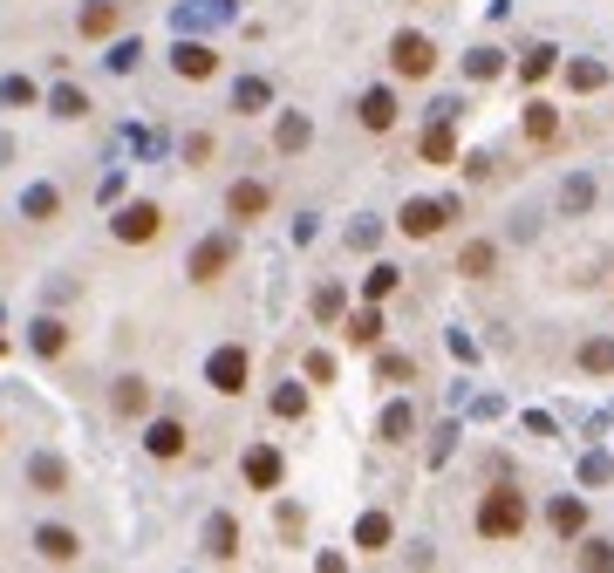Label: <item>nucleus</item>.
Wrapping results in <instances>:
<instances>
[{
  "mask_svg": "<svg viewBox=\"0 0 614 573\" xmlns=\"http://www.w3.org/2000/svg\"><path fill=\"white\" fill-rule=\"evenodd\" d=\"M478 533L485 539H519L526 533V492H512V485L485 492V505H478Z\"/></svg>",
  "mask_w": 614,
  "mask_h": 573,
  "instance_id": "nucleus-1",
  "label": "nucleus"
},
{
  "mask_svg": "<svg viewBox=\"0 0 614 573\" xmlns=\"http://www.w3.org/2000/svg\"><path fill=\"white\" fill-rule=\"evenodd\" d=\"M389 69L417 82V76H430V69H437V48H430L423 35H396V41H389Z\"/></svg>",
  "mask_w": 614,
  "mask_h": 573,
  "instance_id": "nucleus-2",
  "label": "nucleus"
},
{
  "mask_svg": "<svg viewBox=\"0 0 614 573\" xmlns=\"http://www.w3.org/2000/svg\"><path fill=\"white\" fill-rule=\"evenodd\" d=\"M444 219H451V205H430V198H410V205H403V232H410V239L444 232Z\"/></svg>",
  "mask_w": 614,
  "mask_h": 573,
  "instance_id": "nucleus-3",
  "label": "nucleus"
},
{
  "mask_svg": "<svg viewBox=\"0 0 614 573\" xmlns=\"http://www.w3.org/2000/svg\"><path fill=\"white\" fill-rule=\"evenodd\" d=\"M267 205H273V191H267V185H232V191H226V212L239 219V226H253Z\"/></svg>",
  "mask_w": 614,
  "mask_h": 573,
  "instance_id": "nucleus-4",
  "label": "nucleus"
},
{
  "mask_svg": "<svg viewBox=\"0 0 614 573\" xmlns=\"http://www.w3.org/2000/svg\"><path fill=\"white\" fill-rule=\"evenodd\" d=\"M157 232H164V212H157V205H130V212L116 219V239H130V246H137V239H157Z\"/></svg>",
  "mask_w": 614,
  "mask_h": 573,
  "instance_id": "nucleus-5",
  "label": "nucleus"
},
{
  "mask_svg": "<svg viewBox=\"0 0 614 573\" xmlns=\"http://www.w3.org/2000/svg\"><path fill=\"white\" fill-rule=\"evenodd\" d=\"M212 389H226V396H239V389H246V355H239V348L212 355Z\"/></svg>",
  "mask_w": 614,
  "mask_h": 573,
  "instance_id": "nucleus-6",
  "label": "nucleus"
},
{
  "mask_svg": "<svg viewBox=\"0 0 614 573\" xmlns=\"http://www.w3.org/2000/svg\"><path fill=\"white\" fill-rule=\"evenodd\" d=\"M35 546H41V560H62V567H69V560L82 553L69 526H41V533H35Z\"/></svg>",
  "mask_w": 614,
  "mask_h": 573,
  "instance_id": "nucleus-7",
  "label": "nucleus"
},
{
  "mask_svg": "<svg viewBox=\"0 0 614 573\" xmlns=\"http://www.w3.org/2000/svg\"><path fill=\"white\" fill-rule=\"evenodd\" d=\"M171 69H178V76H192V82H205L212 69H219V55H212V48H192V41H185V48L171 55Z\"/></svg>",
  "mask_w": 614,
  "mask_h": 573,
  "instance_id": "nucleus-8",
  "label": "nucleus"
},
{
  "mask_svg": "<svg viewBox=\"0 0 614 573\" xmlns=\"http://www.w3.org/2000/svg\"><path fill=\"white\" fill-rule=\"evenodd\" d=\"M226 260H232L226 239H205V246L192 253V280H219V267H226Z\"/></svg>",
  "mask_w": 614,
  "mask_h": 573,
  "instance_id": "nucleus-9",
  "label": "nucleus"
},
{
  "mask_svg": "<svg viewBox=\"0 0 614 573\" xmlns=\"http://www.w3.org/2000/svg\"><path fill=\"white\" fill-rule=\"evenodd\" d=\"M137 410H151V382L123 376V382H116V417H137Z\"/></svg>",
  "mask_w": 614,
  "mask_h": 573,
  "instance_id": "nucleus-10",
  "label": "nucleus"
},
{
  "mask_svg": "<svg viewBox=\"0 0 614 573\" xmlns=\"http://www.w3.org/2000/svg\"><path fill=\"white\" fill-rule=\"evenodd\" d=\"M348 342L355 348H376L383 342V314H376V307H362V314H348V328H342Z\"/></svg>",
  "mask_w": 614,
  "mask_h": 573,
  "instance_id": "nucleus-11",
  "label": "nucleus"
},
{
  "mask_svg": "<svg viewBox=\"0 0 614 573\" xmlns=\"http://www.w3.org/2000/svg\"><path fill=\"white\" fill-rule=\"evenodd\" d=\"M362 123H369V130H389V123H396V96H389V89H369V96H362Z\"/></svg>",
  "mask_w": 614,
  "mask_h": 573,
  "instance_id": "nucleus-12",
  "label": "nucleus"
},
{
  "mask_svg": "<svg viewBox=\"0 0 614 573\" xmlns=\"http://www.w3.org/2000/svg\"><path fill=\"white\" fill-rule=\"evenodd\" d=\"M464 273H471V280H485V273L499 267V246H492V239H478V246H464V260H458Z\"/></svg>",
  "mask_w": 614,
  "mask_h": 573,
  "instance_id": "nucleus-13",
  "label": "nucleus"
},
{
  "mask_svg": "<svg viewBox=\"0 0 614 573\" xmlns=\"http://www.w3.org/2000/svg\"><path fill=\"white\" fill-rule=\"evenodd\" d=\"M151 451L157 458H178V451H185V430H178V423H151Z\"/></svg>",
  "mask_w": 614,
  "mask_h": 573,
  "instance_id": "nucleus-14",
  "label": "nucleus"
},
{
  "mask_svg": "<svg viewBox=\"0 0 614 573\" xmlns=\"http://www.w3.org/2000/svg\"><path fill=\"white\" fill-rule=\"evenodd\" d=\"M580 526H587V512H580V498H560V505H553V533L567 539V533H580Z\"/></svg>",
  "mask_w": 614,
  "mask_h": 573,
  "instance_id": "nucleus-15",
  "label": "nucleus"
},
{
  "mask_svg": "<svg viewBox=\"0 0 614 573\" xmlns=\"http://www.w3.org/2000/svg\"><path fill=\"white\" fill-rule=\"evenodd\" d=\"M28 478H35L41 492H62V485H69V471H62L55 458H35V464H28Z\"/></svg>",
  "mask_w": 614,
  "mask_h": 573,
  "instance_id": "nucleus-16",
  "label": "nucleus"
},
{
  "mask_svg": "<svg viewBox=\"0 0 614 573\" xmlns=\"http://www.w3.org/2000/svg\"><path fill=\"white\" fill-rule=\"evenodd\" d=\"M526 130H533V144H553V130H560V116L546 110V103H533V110H526Z\"/></svg>",
  "mask_w": 614,
  "mask_h": 573,
  "instance_id": "nucleus-17",
  "label": "nucleus"
},
{
  "mask_svg": "<svg viewBox=\"0 0 614 573\" xmlns=\"http://www.w3.org/2000/svg\"><path fill=\"white\" fill-rule=\"evenodd\" d=\"M246 478H253V485H273V478H280V458H273V451H253V458H246Z\"/></svg>",
  "mask_w": 614,
  "mask_h": 573,
  "instance_id": "nucleus-18",
  "label": "nucleus"
},
{
  "mask_svg": "<svg viewBox=\"0 0 614 573\" xmlns=\"http://www.w3.org/2000/svg\"><path fill=\"white\" fill-rule=\"evenodd\" d=\"M116 28V7H82V35H110Z\"/></svg>",
  "mask_w": 614,
  "mask_h": 573,
  "instance_id": "nucleus-19",
  "label": "nucleus"
},
{
  "mask_svg": "<svg viewBox=\"0 0 614 573\" xmlns=\"http://www.w3.org/2000/svg\"><path fill=\"white\" fill-rule=\"evenodd\" d=\"M62 342H69V335H62V321H41V328H35V348H41V355H62Z\"/></svg>",
  "mask_w": 614,
  "mask_h": 573,
  "instance_id": "nucleus-20",
  "label": "nucleus"
},
{
  "mask_svg": "<svg viewBox=\"0 0 614 573\" xmlns=\"http://www.w3.org/2000/svg\"><path fill=\"white\" fill-rule=\"evenodd\" d=\"M355 539H362V546L376 553V546H383V539H389V519H383V512H369V519H362V533H355Z\"/></svg>",
  "mask_w": 614,
  "mask_h": 573,
  "instance_id": "nucleus-21",
  "label": "nucleus"
},
{
  "mask_svg": "<svg viewBox=\"0 0 614 573\" xmlns=\"http://www.w3.org/2000/svg\"><path fill=\"white\" fill-rule=\"evenodd\" d=\"M580 362H587L594 376H601V369H614V342H587V348H580Z\"/></svg>",
  "mask_w": 614,
  "mask_h": 573,
  "instance_id": "nucleus-22",
  "label": "nucleus"
},
{
  "mask_svg": "<svg viewBox=\"0 0 614 573\" xmlns=\"http://www.w3.org/2000/svg\"><path fill=\"white\" fill-rule=\"evenodd\" d=\"M307 144V123L301 116H287V123H280V151H301Z\"/></svg>",
  "mask_w": 614,
  "mask_h": 573,
  "instance_id": "nucleus-23",
  "label": "nucleus"
},
{
  "mask_svg": "<svg viewBox=\"0 0 614 573\" xmlns=\"http://www.w3.org/2000/svg\"><path fill=\"white\" fill-rule=\"evenodd\" d=\"M423 157H437V164H444V157H451V130H444V123H437V130H430V137H423Z\"/></svg>",
  "mask_w": 614,
  "mask_h": 573,
  "instance_id": "nucleus-24",
  "label": "nucleus"
},
{
  "mask_svg": "<svg viewBox=\"0 0 614 573\" xmlns=\"http://www.w3.org/2000/svg\"><path fill=\"white\" fill-rule=\"evenodd\" d=\"M21 205H28V219H48V212H55V191L41 185V191H28V198H21Z\"/></svg>",
  "mask_w": 614,
  "mask_h": 573,
  "instance_id": "nucleus-25",
  "label": "nucleus"
},
{
  "mask_svg": "<svg viewBox=\"0 0 614 573\" xmlns=\"http://www.w3.org/2000/svg\"><path fill=\"white\" fill-rule=\"evenodd\" d=\"M383 437H389V444H403V437H410V410H389V417H383Z\"/></svg>",
  "mask_w": 614,
  "mask_h": 573,
  "instance_id": "nucleus-26",
  "label": "nucleus"
},
{
  "mask_svg": "<svg viewBox=\"0 0 614 573\" xmlns=\"http://www.w3.org/2000/svg\"><path fill=\"white\" fill-rule=\"evenodd\" d=\"M546 69H553V48H533V55H526V82H539Z\"/></svg>",
  "mask_w": 614,
  "mask_h": 573,
  "instance_id": "nucleus-27",
  "label": "nucleus"
},
{
  "mask_svg": "<svg viewBox=\"0 0 614 573\" xmlns=\"http://www.w3.org/2000/svg\"><path fill=\"white\" fill-rule=\"evenodd\" d=\"M267 103V82H239V110H260Z\"/></svg>",
  "mask_w": 614,
  "mask_h": 573,
  "instance_id": "nucleus-28",
  "label": "nucleus"
},
{
  "mask_svg": "<svg viewBox=\"0 0 614 573\" xmlns=\"http://www.w3.org/2000/svg\"><path fill=\"white\" fill-rule=\"evenodd\" d=\"M212 553H219V560H232V519H219V526H212Z\"/></svg>",
  "mask_w": 614,
  "mask_h": 573,
  "instance_id": "nucleus-29",
  "label": "nucleus"
},
{
  "mask_svg": "<svg viewBox=\"0 0 614 573\" xmlns=\"http://www.w3.org/2000/svg\"><path fill=\"white\" fill-rule=\"evenodd\" d=\"M389 287H396V273H389V267H376V273H369V301H383Z\"/></svg>",
  "mask_w": 614,
  "mask_h": 573,
  "instance_id": "nucleus-30",
  "label": "nucleus"
},
{
  "mask_svg": "<svg viewBox=\"0 0 614 573\" xmlns=\"http://www.w3.org/2000/svg\"><path fill=\"white\" fill-rule=\"evenodd\" d=\"M383 376L389 382H410V355H383Z\"/></svg>",
  "mask_w": 614,
  "mask_h": 573,
  "instance_id": "nucleus-31",
  "label": "nucleus"
},
{
  "mask_svg": "<svg viewBox=\"0 0 614 573\" xmlns=\"http://www.w3.org/2000/svg\"><path fill=\"white\" fill-rule=\"evenodd\" d=\"M574 89H601V69H594V62H574Z\"/></svg>",
  "mask_w": 614,
  "mask_h": 573,
  "instance_id": "nucleus-32",
  "label": "nucleus"
}]
</instances>
